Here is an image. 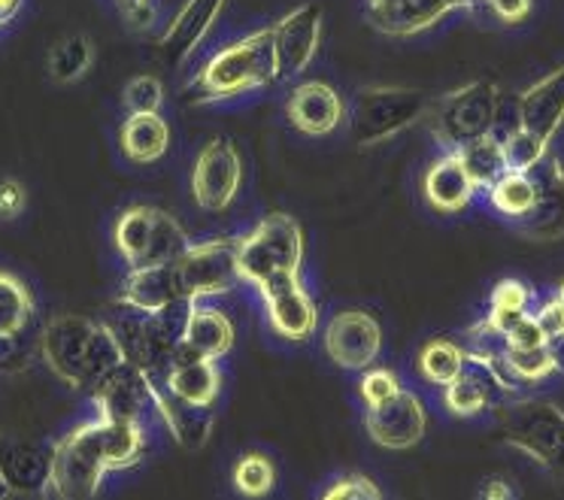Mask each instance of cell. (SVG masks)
<instances>
[{
	"mask_svg": "<svg viewBox=\"0 0 564 500\" xmlns=\"http://www.w3.org/2000/svg\"><path fill=\"white\" fill-rule=\"evenodd\" d=\"M147 427L88 419L52 446L50 491L62 500H95L112 470H128L147 455Z\"/></svg>",
	"mask_w": 564,
	"mask_h": 500,
	"instance_id": "obj_1",
	"label": "cell"
},
{
	"mask_svg": "<svg viewBox=\"0 0 564 500\" xmlns=\"http://www.w3.org/2000/svg\"><path fill=\"white\" fill-rule=\"evenodd\" d=\"M40 352L55 377L86 394L124 365L122 346L110 325L86 316L50 318L40 334Z\"/></svg>",
	"mask_w": 564,
	"mask_h": 500,
	"instance_id": "obj_2",
	"label": "cell"
},
{
	"mask_svg": "<svg viewBox=\"0 0 564 500\" xmlns=\"http://www.w3.org/2000/svg\"><path fill=\"white\" fill-rule=\"evenodd\" d=\"M270 86H276L273 40H270V28H261L209 55L188 79L185 98L192 104H219Z\"/></svg>",
	"mask_w": 564,
	"mask_h": 500,
	"instance_id": "obj_3",
	"label": "cell"
},
{
	"mask_svg": "<svg viewBox=\"0 0 564 500\" xmlns=\"http://www.w3.org/2000/svg\"><path fill=\"white\" fill-rule=\"evenodd\" d=\"M501 107V88L486 79H477V83H467V86L431 100L425 122H429L434 143L443 152H458L467 143H474L498 128Z\"/></svg>",
	"mask_w": 564,
	"mask_h": 500,
	"instance_id": "obj_4",
	"label": "cell"
},
{
	"mask_svg": "<svg viewBox=\"0 0 564 500\" xmlns=\"http://www.w3.org/2000/svg\"><path fill=\"white\" fill-rule=\"evenodd\" d=\"M431 95L416 86H365L349 104V128L358 146L389 143L429 116Z\"/></svg>",
	"mask_w": 564,
	"mask_h": 500,
	"instance_id": "obj_5",
	"label": "cell"
},
{
	"mask_svg": "<svg viewBox=\"0 0 564 500\" xmlns=\"http://www.w3.org/2000/svg\"><path fill=\"white\" fill-rule=\"evenodd\" d=\"M304 264V231L289 213H270L252 231L240 237L237 268L240 282L268 285L280 276H297Z\"/></svg>",
	"mask_w": 564,
	"mask_h": 500,
	"instance_id": "obj_6",
	"label": "cell"
},
{
	"mask_svg": "<svg viewBox=\"0 0 564 500\" xmlns=\"http://www.w3.org/2000/svg\"><path fill=\"white\" fill-rule=\"evenodd\" d=\"M501 413L503 439L513 449L525 452L552 476L564 479V410L550 401L516 398Z\"/></svg>",
	"mask_w": 564,
	"mask_h": 500,
	"instance_id": "obj_7",
	"label": "cell"
},
{
	"mask_svg": "<svg viewBox=\"0 0 564 500\" xmlns=\"http://www.w3.org/2000/svg\"><path fill=\"white\" fill-rule=\"evenodd\" d=\"M237 246L240 237H216L188 246V252L176 261L188 301H213L240 285Z\"/></svg>",
	"mask_w": 564,
	"mask_h": 500,
	"instance_id": "obj_8",
	"label": "cell"
},
{
	"mask_svg": "<svg viewBox=\"0 0 564 500\" xmlns=\"http://www.w3.org/2000/svg\"><path fill=\"white\" fill-rule=\"evenodd\" d=\"M516 398H519V389L503 377L498 361L477 352H467L465 370L443 389V406L458 419H477L491 410H501Z\"/></svg>",
	"mask_w": 564,
	"mask_h": 500,
	"instance_id": "obj_9",
	"label": "cell"
},
{
	"mask_svg": "<svg viewBox=\"0 0 564 500\" xmlns=\"http://www.w3.org/2000/svg\"><path fill=\"white\" fill-rule=\"evenodd\" d=\"M243 185V159L228 137H213L192 164V197L207 213H225Z\"/></svg>",
	"mask_w": 564,
	"mask_h": 500,
	"instance_id": "obj_10",
	"label": "cell"
},
{
	"mask_svg": "<svg viewBox=\"0 0 564 500\" xmlns=\"http://www.w3.org/2000/svg\"><path fill=\"white\" fill-rule=\"evenodd\" d=\"M325 13L316 3L295 7L270 25L273 40V62H276V83H292L307 70L322 46Z\"/></svg>",
	"mask_w": 564,
	"mask_h": 500,
	"instance_id": "obj_11",
	"label": "cell"
},
{
	"mask_svg": "<svg viewBox=\"0 0 564 500\" xmlns=\"http://www.w3.org/2000/svg\"><path fill=\"white\" fill-rule=\"evenodd\" d=\"M382 352V325L365 309H344L325 325V355L349 373H365Z\"/></svg>",
	"mask_w": 564,
	"mask_h": 500,
	"instance_id": "obj_12",
	"label": "cell"
},
{
	"mask_svg": "<svg viewBox=\"0 0 564 500\" xmlns=\"http://www.w3.org/2000/svg\"><path fill=\"white\" fill-rule=\"evenodd\" d=\"M261 304H264V318L270 330L282 340L304 343L319 328V306L313 294L304 289L301 273L297 276H280L258 289Z\"/></svg>",
	"mask_w": 564,
	"mask_h": 500,
	"instance_id": "obj_13",
	"label": "cell"
},
{
	"mask_svg": "<svg viewBox=\"0 0 564 500\" xmlns=\"http://www.w3.org/2000/svg\"><path fill=\"white\" fill-rule=\"evenodd\" d=\"M155 394L159 385L155 379L143 373L140 367L124 361L119 370L91 391L95 415L110 419V422H128V425H143L149 413H155Z\"/></svg>",
	"mask_w": 564,
	"mask_h": 500,
	"instance_id": "obj_14",
	"label": "cell"
},
{
	"mask_svg": "<svg viewBox=\"0 0 564 500\" xmlns=\"http://www.w3.org/2000/svg\"><path fill=\"white\" fill-rule=\"evenodd\" d=\"M365 427L382 449H413L429 431V410L416 391L401 389L373 410H365Z\"/></svg>",
	"mask_w": 564,
	"mask_h": 500,
	"instance_id": "obj_15",
	"label": "cell"
},
{
	"mask_svg": "<svg viewBox=\"0 0 564 500\" xmlns=\"http://www.w3.org/2000/svg\"><path fill=\"white\" fill-rule=\"evenodd\" d=\"M285 116L301 134L328 137L346 124L349 104L337 88L325 83H297L285 98Z\"/></svg>",
	"mask_w": 564,
	"mask_h": 500,
	"instance_id": "obj_16",
	"label": "cell"
},
{
	"mask_svg": "<svg viewBox=\"0 0 564 500\" xmlns=\"http://www.w3.org/2000/svg\"><path fill=\"white\" fill-rule=\"evenodd\" d=\"M534 183H538V200L525 219L516 221L519 233H525L540 243H552L564 237V164L562 159L550 152L546 159L534 167Z\"/></svg>",
	"mask_w": 564,
	"mask_h": 500,
	"instance_id": "obj_17",
	"label": "cell"
},
{
	"mask_svg": "<svg viewBox=\"0 0 564 500\" xmlns=\"http://www.w3.org/2000/svg\"><path fill=\"white\" fill-rule=\"evenodd\" d=\"M155 382L176 401L192 403V406H213L221 391L219 361L200 358L195 349L180 343L167 361V370Z\"/></svg>",
	"mask_w": 564,
	"mask_h": 500,
	"instance_id": "obj_18",
	"label": "cell"
},
{
	"mask_svg": "<svg viewBox=\"0 0 564 500\" xmlns=\"http://www.w3.org/2000/svg\"><path fill=\"white\" fill-rule=\"evenodd\" d=\"M513 124L552 146L564 124V64L540 76L513 100Z\"/></svg>",
	"mask_w": 564,
	"mask_h": 500,
	"instance_id": "obj_19",
	"label": "cell"
},
{
	"mask_svg": "<svg viewBox=\"0 0 564 500\" xmlns=\"http://www.w3.org/2000/svg\"><path fill=\"white\" fill-rule=\"evenodd\" d=\"M225 7H228V0H185L171 19V25L164 28V34L159 37L161 58L171 67L188 62L197 46L209 37V31L219 22Z\"/></svg>",
	"mask_w": 564,
	"mask_h": 500,
	"instance_id": "obj_20",
	"label": "cell"
},
{
	"mask_svg": "<svg viewBox=\"0 0 564 500\" xmlns=\"http://www.w3.org/2000/svg\"><path fill=\"white\" fill-rule=\"evenodd\" d=\"M365 7L370 25L389 37H416L453 15L443 0H365Z\"/></svg>",
	"mask_w": 564,
	"mask_h": 500,
	"instance_id": "obj_21",
	"label": "cell"
},
{
	"mask_svg": "<svg viewBox=\"0 0 564 500\" xmlns=\"http://www.w3.org/2000/svg\"><path fill=\"white\" fill-rule=\"evenodd\" d=\"M188 301L180 282L176 264H155V268L128 270L119 292V304L134 306L140 313H161L167 306Z\"/></svg>",
	"mask_w": 564,
	"mask_h": 500,
	"instance_id": "obj_22",
	"label": "cell"
},
{
	"mask_svg": "<svg viewBox=\"0 0 564 500\" xmlns=\"http://www.w3.org/2000/svg\"><path fill=\"white\" fill-rule=\"evenodd\" d=\"M422 195L431 209H437L443 216H455V213H465L479 192L474 180L467 176L462 159L455 152H443L422 176Z\"/></svg>",
	"mask_w": 564,
	"mask_h": 500,
	"instance_id": "obj_23",
	"label": "cell"
},
{
	"mask_svg": "<svg viewBox=\"0 0 564 500\" xmlns=\"http://www.w3.org/2000/svg\"><path fill=\"white\" fill-rule=\"evenodd\" d=\"M0 474L10 491H50L52 446L0 439Z\"/></svg>",
	"mask_w": 564,
	"mask_h": 500,
	"instance_id": "obj_24",
	"label": "cell"
},
{
	"mask_svg": "<svg viewBox=\"0 0 564 500\" xmlns=\"http://www.w3.org/2000/svg\"><path fill=\"white\" fill-rule=\"evenodd\" d=\"M234 340H237V330L225 309L207 304V301L192 304L183 334V343L188 349H195L200 358H209V361H221L234 349Z\"/></svg>",
	"mask_w": 564,
	"mask_h": 500,
	"instance_id": "obj_25",
	"label": "cell"
},
{
	"mask_svg": "<svg viewBox=\"0 0 564 500\" xmlns=\"http://www.w3.org/2000/svg\"><path fill=\"white\" fill-rule=\"evenodd\" d=\"M119 149L131 164H155L171 149V124L161 112L128 116L119 128Z\"/></svg>",
	"mask_w": 564,
	"mask_h": 500,
	"instance_id": "obj_26",
	"label": "cell"
},
{
	"mask_svg": "<svg viewBox=\"0 0 564 500\" xmlns=\"http://www.w3.org/2000/svg\"><path fill=\"white\" fill-rule=\"evenodd\" d=\"M155 415L171 431L173 439L180 446H185V449H200L209 439V434H213V425H216L213 406H192V403L176 401L161 385L159 394H155Z\"/></svg>",
	"mask_w": 564,
	"mask_h": 500,
	"instance_id": "obj_27",
	"label": "cell"
},
{
	"mask_svg": "<svg viewBox=\"0 0 564 500\" xmlns=\"http://www.w3.org/2000/svg\"><path fill=\"white\" fill-rule=\"evenodd\" d=\"M491 361H498L503 377L510 379L519 391L525 385H540V382L562 373V361H558V355L552 352L550 343L534 346V349H507L503 346V352L498 358H491Z\"/></svg>",
	"mask_w": 564,
	"mask_h": 500,
	"instance_id": "obj_28",
	"label": "cell"
},
{
	"mask_svg": "<svg viewBox=\"0 0 564 500\" xmlns=\"http://www.w3.org/2000/svg\"><path fill=\"white\" fill-rule=\"evenodd\" d=\"M155 219H159V209L140 207V204H137V207H128L122 216L116 219L112 243H116V252L122 256L128 270L143 268L149 243H152V233H155Z\"/></svg>",
	"mask_w": 564,
	"mask_h": 500,
	"instance_id": "obj_29",
	"label": "cell"
},
{
	"mask_svg": "<svg viewBox=\"0 0 564 500\" xmlns=\"http://www.w3.org/2000/svg\"><path fill=\"white\" fill-rule=\"evenodd\" d=\"M455 155L462 159L467 176L474 180L479 195H486L491 185L498 183L503 173L510 171V167H507V155H503V143L498 131H491V134L479 137V140H474V143H467V146L458 149Z\"/></svg>",
	"mask_w": 564,
	"mask_h": 500,
	"instance_id": "obj_30",
	"label": "cell"
},
{
	"mask_svg": "<svg viewBox=\"0 0 564 500\" xmlns=\"http://www.w3.org/2000/svg\"><path fill=\"white\" fill-rule=\"evenodd\" d=\"M486 200H489L491 213H498L501 219L507 221H522L534 207L538 200V183H534V173L522 171H507L486 192Z\"/></svg>",
	"mask_w": 564,
	"mask_h": 500,
	"instance_id": "obj_31",
	"label": "cell"
},
{
	"mask_svg": "<svg viewBox=\"0 0 564 500\" xmlns=\"http://www.w3.org/2000/svg\"><path fill=\"white\" fill-rule=\"evenodd\" d=\"M467 349L462 343L446 340V337H437V340H429L416 355V373L434 389H446L449 382L458 379V373L465 370Z\"/></svg>",
	"mask_w": 564,
	"mask_h": 500,
	"instance_id": "obj_32",
	"label": "cell"
},
{
	"mask_svg": "<svg viewBox=\"0 0 564 500\" xmlns=\"http://www.w3.org/2000/svg\"><path fill=\"white\" fill-rule=\"evenodd\" d=\"M531 309H534V289L522 280H501L491 289L489 313L482 318V325L503 337L510 325L528 316Z\"/></svg>",
	"mask_w": 564,
	"mask_h": 500,
	"instance_id": "obj_33",
	"label": "cell"
},
{
	"mask_svg": "<svg viewBox=\"0 0 564 500\" xmlns=\"http://www.w3.org/2000/svg\"><path fill=\"white\" fill-rule=\"evenodd\" d=\"M34 316V297L13 273H0V343H13Z\"/></svg>",
	"mask_w": 564,
	"mask_h": 500,
	"instance_id": "obj_34",
	"label": "cell"
},
{
	"mask_svg": "<svg viewBox=\"0 0 564 500\" xmlns=\"http://www.w3.org/2000/svg\"><path fill=\"white\" fill-rule=\"evenodd\" d=\"M95 64V43L86 34L62 37L50 52V76L62 86H70L91 70Z\"/></svg>",
	"mask_w": 564,
	"mask_h": 500,
	"instance_id": "obj_35",
	"label": "cell"
},
{
	"mask_svg": "<svg viewBox=\"0 0 564 500\" xmlns=\"http://www.w3.org/2000/svg\"><path fill=\"white\" fill-rule=\"evenodd\" d=\"M234 488L243 494L246 500H264L270 498V491L276 488V467L268 455L261 452H246L234 464Z\"/></svg>",
	"mask_w": 564,
	"mask_h": 500,
	"instance_id": "obj_36",
	"label": "cell"
},
{
	"mask_svg": "<svg viewBox=\"0 0 564 500\" xmlns=\"http://www.w3.org/2000/svg\"><path fill=\"white\" fill-rule=\"evenodd\" d=\"M188 233L180 221L173 219L171 213L159 209V219H155V233H152V243H149L147 261L143 268H155V264H176L180 258L188 252Z\"/></svg>",
	"mask_w": 564,
	"mask_h": 500,
	"instance_id": "obj_37",
	"label": "cell"
},
{
	"mask_svg": "<svg viewBox=\"0 0 564 500\" xmlns=\"http://www.w3.org/2000/svg\"><path fill=\"white\" fill-rule=\"evenodd\" d=\"M501 134V143H503V155H507V167L510 171H522V173H531L538 167L540 161L546 159L552 152V146L546 140H540V137L528 134L522 128H503L498 131Z\"/></svg>",
	"mask_w": 564,
	"mask_h": 500,
	"instance_id": "obj_38",
	"label": "cell"
},
{
	"mask_svg": "<svg viewBox=\"0 0 564 500\" xmlns=\"http://www.w3.org/2000/svg\"><path fill=\"white\" fill-rule=\"evenodd\" d=\"M164 83L155 74H140L124 86V107L128 116H140V112H161L164 107Z\"/></svg>",
	"mask_w": 564,
	"mask_h": 500,
	"instance_id": "obj_39",
	"label": "cell"
},
{
	"mask_svg": "<svg viewBox=\"0 0 564 500\" xmlns=\"http://www.w3.org/2000/svg\"><path fill=\"white\" fill-rule=\"evenodd\" d=\"M401 389H404V382H401L398 373L389 370V367L373 365L361 373V379H358V398H361V403H365V410L380 406V403L394 398Z\"/></svg>",
	"mask_w": 564,
	"mask_h": 500,
	"instance_id": "obj_40",
	"label": "cell"
},
{
	"mask_svg": "<svg viewBox=\"0 0 564 500\" xmlns=\"http://www.w3.org/2000/svg\"><path fill=\"white\" fill-rule=\"evenodd\" d=\"M319 500H382L380 486L365 474H346L325 488Z\"/></svg>",
	"mask_w": 564,
	"mask_h": 500,
	"instance_id": "obj_41",
	"label": "cell"
},
{
	"mask_svg": "<svg viewBox=\"0 0 564 500\" xmlns=\"http://www.w3.org/2000/svg\"><path fill=\"white\" fill-rule=\"evenodd\" d=\"M534 318H538L540 330H543V337L552 346V352L558 355V361H562V373H564V306L555 301V294L546 297L543 304L534 309Z\"/></svg>",
	"mask_w": 564,
	"mask_h": 500,
	"instance_id": "obj_42",
	"label": "cell"
},
{
	"mask_svg": "<svg viewBox=\"0 0 564 500\" xmlns=\"http://www.w3.org/2000/svg\"><path fill=\"white\" fill-rule=\"evenodd\" d=\"M543 343H546V337H543L538 318H534V309L519 318L516 325H510V330L503 334L507 349H534V346H543Z\"/></svg>",
	"mask_w": 564,
	"mask_h": 500,
	"instance_id": "obj_43",
	"label": "cell"
},
{
	"mask_svg": "<svg viewBox=\"0 0 564 500\" xmlns=\"http://www.w3.org/2000/svg\"><path fill=\"white\" fill-rule=\"evenodd\" d=\"M28 207V192L19 180H0V219H19Z\"/></svg>",
	"mask_w": 564,
	"mask_h": 500,
	"instance_id": "obj_44",
	"label": "cell"
},
{
	"mask_svg": "<svg viewBox=\"0 0 564 500\" xmlns=\"http://www.w3.org/2000/svg\"><path fill=\"white\" fill-rule=\"evenodd\" d=\"M479 3L489 7L491 15L498 22H503V25H519L534 10V0H479Z\"/></svg>",
	"mask_w": 564,
	"mask_h": 500,
	"instance_id": "obj_45",
	"label": "cell"
},
{
	"mask_svg": "<svg viewBox=\"0 0 564 500\" xmlns=\"http://www.w3.org/2000/svg\"><path fill=\"white\" fill-rule=\"evenodd\" d=\"M479 500H516L513 486L507 482V479H486L482 488H479Z\"/></svg>",
	"mask_w": 564,
	"mask_h": 500,
	"instance_id": "obj_46",
	"label": "cell"
},
{
	"mask_svg": "<svg viewBox=\"0 0 564 500\" xmlns=\"http://www.w3.org/2000/svg\"><path fill=\"white\" fill-rule=\"evenodd\" d=\"M19 10H22V0H0V28L10 25Z\"/></svg>",
	"mask_w": 564,
	"mask_h": 500,
	"instance_id": "obj_47",
	"label": "cell"
},
{
	"mask_svg": "<svg viewBox=\"0 0 564 500\" xmlns=\"http://www.w3.org/2000/svg\"><path fill=\"white\" fill-rule=\"evenodd\" d=\"M443 3L449 7V13H470L479 7V0H443Z\"/></svg>",
	"mask_w": 564,
	"mask_h": 500,
	"instance_id": "obj_48",
	"label": "cell"
},
{
	"mask_svg": "<svg viewBox=\"0 0 564 500\" xmlns=\"http://www.w3.org/2000/svg\"><path fill=\"white\" fill-rule=\"evenodd\" d=\"M0 500H50V494L46 491H10Z\"/></svg>",
	"mask_w": 564,
	"mask_h": 500,
	"instance_id": "obj_49",
	"label": "cell"
},
{
	"mask_svg": "<svg viewBox=\"0 0 564 500\" xmlns=\"http://www.w3.org/2000/svg\"><path fill=\"white\" fill-rule=\"evenodd\" d=\"M119 7H122V13H128V10H134V7H140V3H147V0H116Z\"/></svg>",
	"mask_w": 564,
	"mask_h": 500,
	"instance_id": "obj_50",
	"label": "cell"
},
{
	"mask_svg": "<svg viewBox=\"0 0 564 500\" xmlns=\"http://www.w3.org/2000/svg\"><path fill=\"white\" fill-rule=\"evenodd\" d=\"M555 301H558V304L564 306V282H562V285H558V292H555Z\"/></svg>",
	"mask_w": 564,
	"mask_h": 500,
	"instance_id": "obj_51",
	"label": "cell"
},
{
	"mask_svg": "<svg viewBox=\"0 0 564 500\" xmlns=\"http://www.w3.org/2000/svg\"><path fill=\"white\" fill-rule=\"evenodd\" d=\"M3 494H10V488H7V482H3V474H0V498H3Z\"/></svg>",
	"mask_w": 564,
	"mask_h": 500,
	"instance_id": "obj_52",
	"label": "cell"
}]
</instances>
